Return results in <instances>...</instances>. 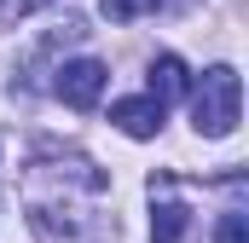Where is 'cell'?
Wrapping results in <instances>:
<instances>
[{"label": "cell", "instance_id": "cell-7", "mask_svg": "<svg viewBox=\"0 0 249 243\" xmlns=\"http://www.w3.org/2000/svg\"><path fill=\"white\" fill-rule=\"evenodd\" d=\"M214 243H249L244 214H238V208H232V214H220V226H214Z\"/></svg>", "mask_w": 249, "mask_h": 243}, {"label": "cell", "instance_id": "cell-4", "mask_svg": "<svg viewBox=\"0 0 249 243\" xmlns=\"http://www.w3.org/2000/svg\"><path fill=\"white\" fill-rule=\"evenodd\" d=\"M191 93V75H186V64L174 58V52H162V58H151V99L168 110L174 99H186Z\"/></svg>", "mask_w": 249, "mask_h": 243}, {"label": "cell", "instance_id": "cell-1", "mask_svg": "<svg viewBox=\"0 0 249 243\" xmlns=\"http://www.w3.org/2000/svg\"><path fill=\"white\" fill-rule=\"evenodd\" d=\"M238 116H244V81H238L232 64H214L203 75V87L191 93V127L203 139H226L238 127Z\"/></svg>", "mask_w": 249, "mask_h": 243}, {"label": "cell", "instance_id": "cell-5", "mask_svg": "<svg viewBox=\"0 0 249 243\" xmlns=\"http://www.w3.org/2000/svg\"><path fill=\"white\" fill-rule=\"evenodd\" d=\"M191 232V208L180 197H157V214H151V243H186Z\"/></svg>", "mask_w": 249, "mask_h": 243}, {"label": "cell", "instance_id": "cell-6", "mask_svg": "<svg viewBox=\"0 0 249 243\" xmlns=\"http://www.w3.org/2000/svg\"><path fill=\"white\" fill-rule=\"evenodd\" d=\"M162 0H105V17L110 23H133V17H151Z\"/></svg>", "mask_w": 249, "mask_h": 243}, {"label": "cell", "instance_id": "cell-2", "mask_svg": "<svg viewBox=\"0 0 249 243\" xmlns=\"http://www.w3.org/2000/svg\"><path fill=\"white\" fill-rule=\"evenodd\" d=\"M105 81H110V69L99 58H70L58 69V99L70 110H93V104L105 99Z\"/></svg>", "mask_w": 249, "mask_h": 243}, {"label": "cell", "instance_id": "cell-3", "mask_svg": "<svg viewBox=\"0 0 249 243\" xmlns=\"http://www.w3.org/2000/svg\"><path fill=\"white\" fill-rule=\"evenodd\" d=\"M162 116H168V110H162L151 93H145V99H116V104H110V122L122 127L127 139H157Z\"/></svg>", "mask_w": 249, "mask_h": 243}]
</instances>
